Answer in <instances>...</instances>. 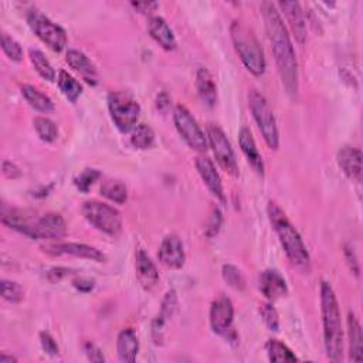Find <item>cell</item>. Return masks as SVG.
Returning <instances> with one entry per match:
<instances>
[{
	"label": "cell",
	"instance_id": "1",
	"mask_svg": "<svg viewBox=\"0 0 363 363\" xmlns=\"http://www.w3.org/2000/svg\"><path fill=\"white\" fill-rule=\"evenodd\" d=\"M261 12L282 85L287 94L295 98L298 94V62L292 41L275 5L264 2Z\"/></svg>",
	"mask_w": 363,
	"mask_h": 363
},
{
	"label": "cell",
	"instance_id": "2",
	"mask_svg": "<svg viewBox=\"0 0 363 363\" xmlns=\"http://www.w3.org/2000/svg\"><path fill=\"white\" fill-rule=\"evenodd\" d=\"M321 311L327 356L332 362L343 360V331L338 299L329 282L321 284Z\"/></svg>",
	"mask_w": 363,
	"mask_h": 363
},
{
	"label": "cell",
	"instance_id": "3",
	"mask_svg": "<svg viewBox=\"0 0 363 363\" xmlns=\"http://www.w3.org/2000/svg\"><path fill=\"white\" fill-rule=\"evenodd\" d=\"M267 212H268L270 221L280 238V243H281L288 260L299 268L308 270L310 268V254L304 245V241H302L299 233L296 231V228L291 224V221L288 220V217L285 216V213L277 203L270 202Z\"/></svg>",
	"mask_w": 363,
	"mask_h": 363
},
{
	"label": "cell",
	"instance_id": "4",
	"mask_svg": "<svg viewBox=\"0 0 363 363\" xmlns=\"http://www.w3.org/2000/svg\"><path fill=\"white\" fill-rule=\"evenodd\" d=\"M230 33H231L234 48L240 55L241 62H243V64L246 66V69L257 77L263 76L267 67L266 57L253 30H250L243 23L234 22L230 27Z\"/></svg>",
	"mask_w": 363,
	"mask_h": 363
},
{
	"label": "cell",
	"instance_id": "5",
	"mask_svg": "<svg viewBox=\"0 0 363 363\" xmlns=\"http://www.w3.org/2000/svg\"><path fill=\"white\" fill-rule=\"evenodd\" d=\"M108 108L115 127L127 134L132 131L141 115V105L128 93L114 91L108 95Z\"/></svg>",
	"mask_w": 363,
	"mask_h": 363
},
{
	"label": "cell",
	"instance_id": "6",
	"mask_svg": "<svg viewBox=\"0 0 363 363\" xmlns=\"http://www.w3.org/2000/svg\"><path fill=\"white\" fill-rule=\"evenodd\" d=\"M249 105L266 144L268 145L270 149L277 151L280 146L277 121L267 100L257 90H252L249 94Z\"/></svg>",
	"mask_w": 363,
	"mask_h": 363
},
{
	"label": "cell",
	"instance_id": "7",
	"mask_svg": "<svg viewBox=\"0 0 363 363\" xmlns=\"http://www.w3.org/2000/svg\"><path fill=\"white\" fill-rule=\"evenodd\" d=\"M83 214L90 224L108 235L115 237L123 231V217L109 205L97 200L85 202L83 206Z\"/></svg>",
	"mask_w": 363,
	"mask_h": 363
},
{
	"label": "cell",
	"instance_id": "8",
	"mask_svg": "<svg viewBox=\"0 0 363 363\" xmlns=\"http://www.w3.org/2000/svg\"><path fill=\"white\" fill-rule=\"evenodd\" d=\"M27 23L33 33L53 51H63L67 46V34L63 27L51 22L47 16L39 11H30L27 13Z\"/></svg>",
	"mask_w": 363,
	"mask_h": 363
},
{
	"label": "cell",
	"instance_id": "9",
	"mask_svg": "<svg viewBox=\"0 0 363 363\" xmlns=\"http://www.w3.org/2000/svg\"><path fill=\"white\" fill-rule=\"evenodd\" d=\"M173 121L177 132L192 149L198 152H206L207 139L205 132L185 105H176L173 111Z\"/></svg>",
	"mask_w": 363,
	"mask_h": 363
},
{
	"label": "cell",
	"instance_id": "10",
	"mask_svg": "<svg viewBox=\"0 0 363 363\" xmlns=\"http://www.w3.org/2000/svg\"><path fill=\"white\" fill-rule=\"evenodd\" d=\"M207 138L210 148L213 149L217 163L231 176H238V165L234 151L223 132V130L214 124L207 125Z\"/></svg>",
	"mask_w": 363,
	"mask_h": 363
},
{
	"label": "cell",
	"instance_id": "11",
	"mask_svg": "<svg viewBox=\"0 0 363 363\" xmlns=\"http://www.w3.org/2000/svg\"><path fill=\"white\" fill-rule=\"evenodd\" d=\"M234 308L227 296H219L213 301L210 308V327L214 334L223 336L228 342H237V335L233 329Z\"/></svg>",
	"mask_w": 363,
	"mask_h": 363
},
{
	"label": "cell",
	"instance_id": "12",
	"mask_svg": "<svg viewBox=\"0 0 363 363\" xmlns=\"http://www.w3.org/2000/svg\"><path fill=\"white\" fill-rule=\"evenodd\" d=\"M158 259L167 268L179 270L185 266L186 254L184 250V245H182V241L177 235L170 234L163 238L158 252Z\"/></svg>",
	"mask_w": 363,
	"mask_h": 363
},
{
	"label": "cell",
	"instance_id": "13",
	"mask_svg": "<svg viewBox=\"0 0 363 363\" xmlns=\"http://www.w3.org/2000/svg\"><path fill=\"white\" fill-rule=\"evenodd\" d=\"M36 240H62L67 234L66 220L58 213H47L36 221Z\"/></svg>",
	"mask_w": 363,
	"mask_h": 363
},
{
	"label": "cell",
	"instance_id": "14",
	"mask_svg": "<svg viewBox=\"0 0 363 363\" xmlns=\"http://www.w3.org/2000/svg\"><path fill=\"white\" fill-rule=\"evenodd\" d=\"M176 310H177V295H176V291L170 289L163 296L160 311L152 322V338L156 345H162L166 325L170 321V318L174 315Z\"/></svg>",
	"mask_w": 363,
	"mask_h": 363
},
{
	"label": "cell",
	"instance_id": "15",
	"mask_svg": "<svg viewBox=\"0 0 363 363\" xmlns=\"http://www.w3.org/2000/svg\"><path fill=\"white\" fill-rule=\"evenodd\" d=\"M44 252L53 256H73V257H80V259H87L93 260L97 263H104L105 256L97 250L95 247L87 246V245H80V243H63V245H53L44 247Z\"/></svg>",
	"mask_w": 363,
	"mask_h": 363
},
{
	"label": "cell",
	"instance_id": "16",
	"mask_svg": "<svg viewBox=\"0 0 363 363\" xmlns=\"http://www.w3.org/2000/svg\"><path fill=\"white\" fill-rule=\"evenodd\" d=\"M195 165H196V169H198L202 180L205 182V185L210 191V193L213 196H216L220 202L224 203L226 198H224L223 184H221L220 174L216 170V166L213 165V162L206 156H199V158H196Z\"/></svg>",
	"mask_w": 363,
	"mask_h": 363
},
{
	"label": "cell",
	"instance_id": "17",
	"mask_svg": "<svg viewBox=\"0 0 363 363\" xmlns=\"http://www.w3.org/2000/svg\"><path fill=\"white\" fill-rule=\"evenodd\" d=\"M259 287L261 294L268 299V301H277L282 296L287 295L288 287L284 280V277L275 271V270H267L261 273Z\"/></svg>",
	"mask_w": 363,
	"mask_h": 363
},
{
	"label": "cell",
	"instance_id": "18",
	"mask_svg": "<svg viewBox=\"0 0 363 363\" xmlns=\"http://www.w3.org/2000/svg\"><path fill=\"white\" fill-rule=\"evenodd\" d=\"M287 16V20L292 29V33L298 43H306L307 40V20L298 2H280L278 5Z\"/></svg>",
	"mask_w": 363,
	"mask_h": 363
},
{
	"label": "cell",
	"instance_id": "19",
	"mask_svg": "<svg viewBox=\"0 0 363 363\" xmlns=\"http://www.w3.org/2000/svg\"><path fill=\"white\" fill-rule=\"evenodd\" d=\"M341 170L352 180H362V152L352 146H345L338 152Z\"/></svg>",
	"mask_w": 363,
	"mask_h": 363
},
{
	"label": "cell",
	"instance_id": "20",
	"mask_svg": "<svg viewBox=\"0 0 363 363\" xmlns=\"http://www.w3.org/2000/svg\"><path fill=\"white\" fill-rule=\"evenodd\" d=\"M135 268H137V277L139 284L151 291L152 288L156 287L158 281H159V273L156 270V266L153 264V261L149 259V256L144 252V250H138L137 252V257H135Z\"/></svg>",
	"mask_w": 363,
	"mask_h": 363
},
{
	"label": "cell",
	"instance_id": "21",
	"mask_svg": "<svg viewBox=\"0 0 363 363\" xmlns=\"http://www.w3.org/2000/svg\"><path fill=\"white\" fill-rule=\"evenodd\" d=\"M238 144L241 151L246 155L249 163L252 165V167L259 173V174H264V160L263 156L260 155L256 141L250 132L249 128H241L238 132Z\"/></svg>",
	"mask_w": 363,
	"mask_h": 363
},
{
	"label": "cell",
	"instance_id": "22",
	"mask_svg": "<svg viewBox=\"0 0 363 363\" xmlns=\"http://www.w3.org/2000/svg\"><path fill=\"white\" fill-rule=\"evenodd\" d=\"M116 350L121 362L132 363L137 360V355L139 350V341L134 329L127 328L119 332L118 341H116Z\"/></svg>",
	"mask_w": 363,
	"mask_h": 363
},
{
	"label": "cell",
	"instance_id": "23",
	"mask_svg": "<svg viewBox=\"0 0 363 363\" xmlns=\"http://www.w3.org/2000/svg\"><path fill=\"white\" fill-rule=\"evenodd\" d=\"M148 30L151 37L166 51H172L176 48V39L169 27V25L159 16H153L149 19Z\"/></svg>",
	"mask_w": 363,
	"mask_h": 363
},
{
	"label": "cell",
	"instance_id": "24",
	"mask_svg": "<svg viewBox=\"0 0 363 363\" xmlns=\"http://www.w3.org/2000/svg\"><path fill=\"white\" fill-rule=\"evenodd\" d=\"M66 60L69 66L76 70L77 73H80L84 80L90 84H97V70H95V66L90 62V58L78 51V50H69L67 54H66Z\"/></svg>",
	"mask_w": 363,
	"mask_h": 363
},
{
	"label": "cell",
	"instance_id": "25",
	"mask_svg": "<svg viewBox=\"0 0 363 363\" xmlns=\"http://www.w3.org/2000/svg\"><path fill=\"white\" fill-rule=\"evenodd\" d=\"M196 88L200 100L207 107H214L217 101V87L213 81L212 74L206 69H199L196 76Z\"/></svg>",
	"mask_w": 363,
	"mask_h": 363
},
{
	"label": "cell",
	"instance_id": "26",
	"mask_svg": "<svg viewBox=\"0 0 363 363\" xmlns=\"http://www.w3.org/2000/svg\"><path fill=\"white\" fill-rule=\"evenodd\" d=\"M348 336H349V357L353 362L362 360L363 350V336L359 320L355 314L349 313L348 315Z\"/></svg>",
	"mask_w": 363,
	"mask_h": 363
},
{
	"label": "cell",
	"instance_id": "27",
	"mask_svg": "<svg viewBox=\"0 0 363 363\" xmlns=\"http://www.w3.org/2000/svg\"><path fill=\"white\" fill-rule=\"evenodd\" d=\"M22 94H23L25 100L29 102V105L39 112L47 114L54 109V104H53L51 98L47 97L44 93H41L40 90H37L33 85H29V84L23 85Z\"/></svg>",
	"mask_w": 363,
	"mask_h": 363
},
{
	"label": "cell",
	"instance_id": "28",
	"mask_svg": "<svg viewBox=\"0 0 363 363\" xmlns=\"http://www.w3.org/2000/svg\"><path fill=\"white\" fill-rule=\"evenodd\" d=\"M101 195L104 198H107L108 200L118 203V205H124L128 199V191L127 186L119 180H107L101 186Z\"/></svg>",
	"mask_w": 363,
	"mask_h": 363
},
{
	"label": "cell",
	"instance_id": "29",
	"mask_svg": "<svg viewBox=\"0 0 363 363\" xmlns=\"http://www.w3.org/2000/svg\"><path fill=\"white\" fill-rule=\"evenodd\" d=\"M58 87H60V91H62L64 94V97L73 104L77 102V100L80 98V95L83 93L81 84L73 76H70L67 71H60Z\"/></svg>",
	"mask_w": 363,
	"mask_h": 363
},
{
	"label": "cell",
	"instance_id": "30",
	"mask_svg": "<svg viewBox=\"0 0 363 363\" xmlns=\"http://www.w3.org/2000/svg\"><path fill=\"white\" fill-rule=\"evenodd\" d=\"M30 62L41 78L50 83L55 81V70L53 69L46 55L40 50H34V48L30 50Z\"/></svg>",
	"mask_w": 363,
	"mask_h": 363
},
{
	"label": "cell",
	"instance_id": "31",
	"mask_svg": "<svg viewBox=\"0 0 363 363\" xmlns=\"http://www.w3.org/2000/svg\"><path fill=\"white\" fill-rule=\"evenodd\" d=\"M131 144L134 148L145 151L153 146L155 144V134L152 131L151 127L145 125V124H139L132 130V135H131Z\"/></svg>",
	"mask_w": 363,
	"mask_h": 363
},
{
	"label": "cell",
	"instance_id": "32",
	"mask_svg": "<svg viewBox=\"0 0 363 363\" xmlns=\"http://www.w3.org/2000/svg\"><path fill=\"white\" fill-rule=\"evenodd\" d=\"M268 359L271 362H296L298 357L292 353V350L277 339H270L266 345Z\"/></svg>",
	"mask_w": 363,
	"mask_h": 363
},
{
	"label": "cell",
	"instance_id": "33",
	"mask_svg": "<svg viewBox=\"0 0 363 363\" xmlns=\"http://www.w3.org/2000/svg\"><path fill=\"white\" fill-rule=\"evenodd\" d=\"M33 124H34V130L41 141L51 144L57 139L58 128L51 119L44 118V116H37V118H34Z\"/></svg>",
	"mask_w": 363,
	"mask_h": 363
},
{
	"label": "cell",
	"instance_id": "34",
	"mask_svg": "<svg viewBox=\"0 0 363 363\" xmlns=\"http://www.w3.org/2000/svg\"><path fill=\"white\" fill-rule=\"evenodd\" d=\"M221 274H223L224 281L231 288H234L237 291H243L246 288V278L237 267H234L231 264H226V266H223Z\"/></svg>",
	"mask_w": 363,
	"mask_h": 363
},
{
	"label": "cell",
	"instance_id": "35",
	"mask_svg": "<svg viewBox=\"0 0 363 363\" xmlns=\"http://www.w3.org/2000/svg\"><path fill=\"white\" fill-rule=\"evenodd\" d=\"M0 287H2V296H4V299L12 302V304H18V302H20L23 299V296H25L22 285L15 282V281L2 280V284H0Z\"/></svg>",
	"mask_w": 363,
	"mask_h": 363
},
{
	"label": "cell",
	"instance_id": "36",
	"mask_svg": "<svg viewBox=\"0 0 363 363\" xmlns=\"http://www.w3.org/2000/svg\"><path fill=\"white\" fill-rule=\"evenodd\" d=\"M101 177V172L97 169H85L83 173H80V176L76 177L74 184L77 186V189L83 193H87L90 191V188L95 184V182Z\"/></svg>",
	"mask_w": 363,
	"mask_h": 363
},
{
	"label": "cell",
	"instance_id": "37",
	"mask_svg": "<svg viewBox=\"0 0 363 363\" xmlns=\"http://www.w3.org/2000/svg\"><path fill=\"white\" fill-rule=\"evenodd\" d=\"M2 48L5 51V54L12 60V62H22L23 58V50L20 47V44L12 39L11 36H8L6 33L2 34Z\"/></svg>",
	"mask_w": 363,
	"mask_h": 363
},
{
	"label": "cell",
	"instance_id": "38",
	"mask_svg": "<svg viewBox=\"0 0 363 363\" xmlns=\"http://www.w3.org/2000/svg\"><path fill=\"white\" fill-rule=\"evenodd\" d=\"M260 314H261V318H263L264 324L267 325V328L270 331L277 332L278 328H280V318H278V313L275 311L273 304H268V302H266V304H261L260 306Z\"/></svg>",
	"mask_w": 363,
	"mask_h": 363
},
{
	"label": "cell",
	"instance_id": "39",
	"mask_svg": "<svg viewBox=\"0 0 363 363\" xmlns=\"http://www.w3.org/2000/svg\"><path fill=\"white\" fill-rule=\"evenodd\" d=\"M40 343L43 350L50 355V356H57L58 355V345L54 341V338L48 332H41L40 334Z\"/></svg>",
	"mask_w": 363,
	"mask_h": 363
},
{
	"label": "cell",
	"instance_id": "40",
	"mask_svg": "<svg viewBox=\"0 0 363 363\" xmlns=\"http://www.w3.org/2000/svg\"><path fill=\"white\" fill-rule=\"evenodd\" d=\"M221 226V214L219 212V209H214L212 216H210V220H209V224L206 227V234L209 237H213L214 234H217L219 228Z\"/></svg>",
	"mask_w": 363,
	"mask_h": 363
},
{
	"label": "cell",
	"instance_id": "41",
	"mask_svg": "<svg viewBox=\"0 0 363 363\" xmlns=\"http://www.w3.org/2000/svg\"><path fill=\"white\" fill-rule=\"evenodd\" d=\"M84 350H85V355L87 357L91 360V362H104L105 357L102 355V350L95 345V343H85L84 346Z\"/></svg>",
	"mask_w": 363,
	"mask_h": 363
},
{
	"label": "cell",
	"instance_id": "42",
	"mask_svg": "<svg viewBox=\"0 0 363 363\" xmlns=\"http://www.w3.org/2000/svg\"><path fill=\"white\" fill-rule=\"evenodd\" d=\"M2 170H4V174H5L8 179H19V177L22 176L20 169H19L15 163H12V162H9V160H5V162H4Z\"/></svg>",
	"mask_w": 363,
	"mask_h": 363
},
{
	"label": "cell",
	"instance_id": "43",
	"mask_svg": "<svg viewBox=\"0 0 363 363\" xmlns=\"http://www.w3.org/2000/svg\"><path fill=\"white\" fill-rule=\"evenodd\" d=\"M73 285L80 292H91L95 287V282L94 280H90V278H77L73 281Z\"/></svg>",
	"mask_w": 363,
	"mask_h": 363
},
{
	"label": "cell",
	"instance_id": "44",
	"mask_svg": "<svg viewBox=\"0 0 363 363\" xmlns=\"http://www.w3.org/2000/svg\"><path fill=\"white\" fill-rule=\"evenodd\" d=\"M70 274V270L69 268H63V267H57V268H53L48 271L47 277L50 280V282H58L62 278L67 277Z\"/></svg>",
	"mask_w": 363,
	"mask_h": 363
},
{
	"label": "cell",
	"instance_id": "45",
	"mask_svg": "<svg viewBox=\"0 0 363 363\" xmlns=\"http://www.w3.org/2000/svg\"><path fill=\"white\" fill-rule=\"evenodd\" d=\"M345 256H346V260H348V264L350 267V270L355 273V275L357 277L359 275V264H357V260H356V256H355V252L350 246H346L345 247Z\"/></svg>",
	"mask_w": 363,
	"mask_h": 363
},
{
	"label": "cell",
	"instance_id": "46",
	"mask_svg": "<svg viewBox=\"0 0 363 363\" xmlns=\"http://www.w3.org/2000/svg\"><path fill=\"white\" fill-rule=\"evenodd\" d=\"M132 6L137 11H139L141 13H152L158 9L159 5L155 4V2H144V4H132Z\"/></svg>",
	"mask_w": 363,
	"mask_h": 363
},
{
	"label": "cell",
	"instance_id": "47",
	"mask_svg": "<svg viewBox=\"0 0 363 363\" xmlns=\"http://www.w3.org/2000/svg\"><path fill=\"white\" fill-rule=\"evenodd\" d=\"M156 105L160 111H166V108L169 107V98L165 93H162L160 95H158V100H156Z\"/></svg>",
	"mask_w": 363,
	"mask_h": 363
},
{
	"label": "cell",
	"instance_id": "48",
	"mask_svg": "<svg viewBox=\"0 0 363 363\" xmlns=\"http://www.w3.org/2000/svg\"><path fill=\"white\" fill-rule=\"evenodd\" d=\"M18 359L13 356H8V355H2L0 356V363H16Z\"/></svg>",
	"mask_w": 363,
	"mask_h": 363
}]
</instances>
